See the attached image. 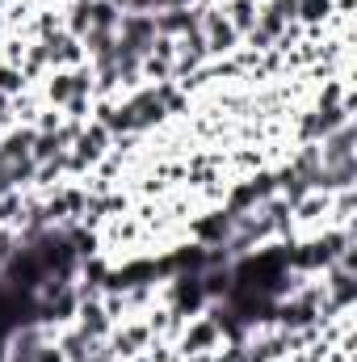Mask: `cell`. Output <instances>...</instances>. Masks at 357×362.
<instances>
[{
    "label": "cell",
    "instance_id": "1",
    "mask_svg": "<svg viewBox=\"0 0 357 362\" xmlns=\"http://www.w3.org/2000/svg\"><path fill=\"white\" fill-rule=\"evenodd\" d=\"M210 341H214V325H198V329H193V333L185 337L189 354H193V350H202V346H210Z\"/></svg>",
    "mask_w": 357,
    "mask_h": 362
},
{
    "label": "cell",
    "instance_id": "2",
    "mask_svg": "<svg viewBox=\"0 0 357 362\" xmlns=\"http://www.w3.org/2000/svg\"><path fill=\"white\" fill-rule=\"evenodd\" d=\"M143 341H147V329H126V333H122V337L114 341V350L131 354V350H135V346H143Z\"/></svg>",
    "mask_w": 357,
    "mask_h": 362
},
{
    "label": "cell",
    "instance_id": "3",
    "mask_svg": "<svg viewBox=\"0 0 357 362\" xmlns=\"http://www.w3.org/2000/svg\"><path fill=\"white\" fill-rule=\"evenodd\" d=\"M21 81H17V72L13 68H0V89H17Z\"/></svg>",
    "mask_w": 357,
    "mask_h": 362
},
{
    "label": "cell",
    "instance_id": "4",
    "mask_svg": "<svg viewBox=\"0 0 357 362\" xmlns=\"http://www.w3.org/2000/svg\"><path fill=\"white\" fill-rule=\"evenodd\" d=\"M303 8H307V17H320V13H328V0H307Z\"/></svg>",
    "mask_w": 357,
    "mask_h": 362
},
{
    "label": "cell",
    "instance_id": "5",
    "mask_svg": "<svg viewBox=\"0 0 357 362\" xmlns=\"http://www.w3.org/2000/svg\"><path fill=\"white\" fill-rule=\"evenodd\" d=\"M34 362H63V354H59V350H47V346H42V350H38V358Z\"/></svg>",
    "mask_w": 357,
    "mask_h": 362
},
{
    "label": "cell",
    "instance_id": "6",
    "mask_svg": "<svg viewBox=\"0 0 357 362\" xmlns=\"http://www.w3.org/2000/svg\"><path fill=\"white\" fill-rule=\"evenodd\" d=\"M219 362H248V354H244V350H231L227 358H219Z\"/></svg>",
    "mask_w": 357,
    "mask_h": 362
},
{
    "label": "cell",
    "instance_id": "7",
    "mask_svg": "<svg viewBox=\"0 0 357 362\" xmlns=\"http://www.w3.org/2000/svg\"><path fill=\"white\" fill-rule=\"evenodd\" d=\"M193 362H206V358H193Z\"/></svg>",
    "mask_w": 357,
    "mask_h": 362
}]
</instances>
